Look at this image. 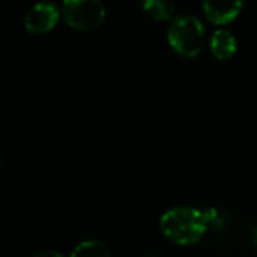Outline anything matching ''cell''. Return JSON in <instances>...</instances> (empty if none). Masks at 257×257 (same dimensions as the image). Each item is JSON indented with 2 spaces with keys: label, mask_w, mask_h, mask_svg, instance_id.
<instances>
[{
  "label": "cell",
  "mask_w": 257,
  "mask_h": 257,
  "mask_svg": "<svg viewBox=\"0 0 257 257\" xmlns=\"http://www.w3.org/2000/svg\"><path fill=\"white\" fill-rule=\"evenodd\" d=\"M208 223V212L196 208L178 206L163 214L160 227L164 236L172 242L178 245H191L203 238Z\"/></svg>",
  "instance_id": "6da1fadb"
},
{
  "label": "cell",
  "mask_w": 257,
  "mask_h": 257,
  "mask_svg": "<svg viewBox=\"0 0 257 257\" xmlns=\"http://www.w3.org/2000/svg\"><path fill=\"white\" fill-rule=\"evenodd\" d=\"M167 39L175 51L187 57H194L203 48L205 26L196 15H178L167 29Z\"/></svg>",
  "instance_id": "7a4b0ae2"
},
{
  "label": "cell",
  "mask_w": 257,
  "mask_h": 257,
  "mask_svg": "<svg viewBox=\"0 0 257 257\" xmlns=\"http://www.w3.org/2000/svg\"><path fill=\"white\" fill-rule=\"evenodd\" d=\"M62 15L68 26L78 30H92L104 21L105 6L99 0H65Z\"/></svg>",
  "instance_id": "3957f363"
},
{
  "label": "cell",
  "mask_w": 257,
  "mask_h": 257,
  "mask_svg": "<svg viewBox=\"0 0 257 257\" xmlns=\"http://www.w3.org/2000/svg\"><path fill=\"white\" fill-rule=\"evenodd\" d=\"M59 20V8L53 2L35 3L24 17V26L32 33H44L51 30Z\"/></svg>",
  "instance_id": "277c9868"
},
{
  "label": "cell",
  "mask_w": 257,
  "mask_h": 257,
  "mask_svg": "<svg viewBox=\"0 0 257 257\" xmlns=\"http://www.w3.org/2000/svg\"><path fill=\"white\" fill-rule=\"evenodd\" d=\"M202 9L209 21L214 24H226L238 17L242 9L239 0H206L202 3Z\"/></svg>",
  "instance_id": "5b68a950"
},
{
  "label": "cell",
  "mask_w": 257,
  "mask_h": 257,
  "mask_svg": "<svg viewBox=\"0 0 257 257\" xmlns=\"http://www.w3.org/2000/svg\"><path fill=\"white\" fill-rule=\"evenodd\" d=\"M211 51L220 60L230 59L236 51V38L227 29H217L211 36Z\"/></svg>",
  "instance_id": "8992f818"
},
{
  "label": "cell",
  "mask_w": 257,
  "mask_h": 257,
  "mask_svg": "<svg viewBox=\"0 0 257 257\" xmlns=\"http://www.w3.org/2000/svg\"><path fill=\"white\" fill-rule=\"evenodd\" d=\"M71 257H110V251L104 242L89 239L77 244L71 253Z\"/></svg>",
  "instance_id": "52a82bcc"
},
{
  "label": "cell",
  "mask_w": 257,
  "mask_h": 257,
  "mask_svg": "<svg viewBox=\"0 0 257 257\" xmlns=\"http://www.w3.org/2000/svg\"><path fill=\"white\" fill-rule=\"evenodd\" d=\"M142 6L155 20H169L175 14V5L169 0H146Z\"/></svg>",
  "instance_id": "ba28073f"
},
{
  "label": "cell",
  "mask_w": 257,
  "mask_h": 257,
  "mask_svg": "<svg viewBox=\"0 0 257 257\" xmlns=\"http://www.w3.org/2000/svg\"><path fill=\"white\" fill-rule=\"evenodd\" d=\"M33 257H63L59 251H54V250H45V251H41L38 253L36 256Z\"/></svg>",
  "instance_id": "9c48e42d"
},
{
  "label": "cell",
  "mask_w": 257,
  "mask_h": 257,
  "mask_svg": "<svg viewBox=\"0 0 257 257\" xmlns=\"http://www.w3.org/2000/svg\"><path fill=\"white\" fill-rule=\"evenodd\" d=\"M254 239H256V244H257V230H256V233H254Z\"/></svg>",
  "instance_id": "30bf717a"
}]
</instances>
